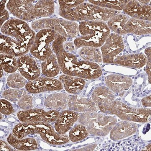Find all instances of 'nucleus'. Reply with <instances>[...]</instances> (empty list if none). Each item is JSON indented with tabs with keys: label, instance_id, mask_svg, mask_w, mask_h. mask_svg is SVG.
I'll return each mask as SVG.
<instances>
[{
	"label": "nucleus",
	"instance_id": "nucleus-1",
	"mask_svg": "<svg viewBox=\"0 0 151 151\" xmlns=\"http://www.w3.org/2000/svg\"><path fill=\"white\" fill-rule=\"evenodd\" d=\"M1 29L2 34L0 36L1 53L19 57L30 51L36 35L26 22L19 19H10Z\"/></svg>",
	"mask_w": 151,
	"mask_h": 151
},
{
	"label": "nucleus",
	"instance_id": "nucleus-29",
	"mask_svg": "<svg viewBox=\"0 0 151 151\" xmlns=\"http://www.w3.org/2000/svg\"><path fill=\"white\" fill-rule=\"evenodd\" d=\"M78 52L83 60L95 63L103 61L102 54L98 47H83L80 48Z\"/></svg>",
	"mask_w": 151,
	"mask_h": 151
},
{
	"label": "nucleus",
	"instance_id": "nucleus-26",
	"mask_svg": "<svg viewBox=\"0 0 151 151\" xmlns=\"http://www.w3.org/2000/svg\"><path fill=\"white\" fill-rule=\"evenodd\" d=\"M130 18L123 14H119L108 21V27L115 33L123 35L128 33L126 25Z\"/></svg>",
	"mask_w": 151,
	"mask_h": 151
},
{
	"label": "nucleus",
	"instance_id": "nucleus-43",
	"mask_svg": "<svg viewBox=\"0 0 151 151\" xmlns=\"http://www.w3.org/2000/svg\"><path fill=\"white\" fill-rule=\"evenodd\" d=\"M96 146H97L96 145H91L86 146L83 148L76 150V151H92L95 149Z\"/></svg>",
	"mask_w": 151,
	"mask_h": 151
},
{
	"label": "nucleus",
	"instance_id": "nucleus-13",
	"mask_svg": "<svg viewBox=\"0 0 151 151\" xmlns=\"http://www.w3.org/2000/svg\"><path fill=\"white\" fill-rule=\"evenodd\" d=\"M17 63L18 70L29 81L35 80L40 77V70L35 60L29 55L19 57Z\"/></svg>",
	"mask_w": 151,
	"mask_h": 151
},
{
	"label": "nucleus",
	"instance_id": "nucleus-30",
	"mask_svg": "<svg viewBox=\"0 0 151 151\" xmlns=\"http://www.w3.org/2000/svg\"><path fill=\"white\" fill-rule=\"evenodd\" d=\"M129 1V0H89V2L94 5L98 6L100 7L119 11L122 10L124 9V7Z\"/></svg>",
	"mask_w": 151,
	"mask_h": 151
},
{
	"label": "nucleus",
	"instance_id": "nucleus-36",
	"mask_svg": "<svg viewBox=\"0 0 151 151\" xmlns=\"http://www.w3.org/2000/svg\"><path fill=\"white\" fill-rule=\"evenodd\" d=\"M84 0H60L58 1L59 9H71L84 3Z\"/></svg>",
	"mask_w": 151,
	"mask_h": 151
},
{
	"label": "nucleus",
	"instance_id": "nucleus-35",
	"mask_svg": "<svg viewBox=\"0 0 151 151\" xmlns=\"http://www.w3.org/2000/svg\"><path fill=\"white\" fill-rule=\"evenodd\" d=\"M33 97L30 94H26L18 101V105L23 110L33 109Z\"/></svg>",
	"mask_w": 151,
	"mask_h": 151
},
{
	"label": "nucleus",
	"instance_id": "nucleus-6",
	"mask_svg": "<svg viewBox=\"0 0 151 151\" xmlns=\"http://www.w3.org/2000/svg\"><path fill=\"white\" fill-rule=\"evenodd\" d=\"M60 68L65 75L87 79L91 67V62L86 60H78L72 53L65 51L62 48L55 53Z\"/></svg>",
	"mask_w": 151,
	"mask_h": 151
},
{
	"label": "nucleus",
	"instance_id": "nucleus-34",
	"mask_svg": "<svg viewBox=\"0 0 151 151\" xmlns=\"http://www.w3.org/2000/svg\"><path fill=\"white\" fill-rule=\"evenodd\" d=\"M26 94H27V92L24 89L12 88L4 91L2 96L5 99L10 102H15L18 101Z\"/></svg>",
	"mask_w": 151,
	"mask_h": 151
},
{
	"label": "nucleus",
	"instance_id": "nucleus-4",
	"mask_svg": "<svg viewBox=\"0 0 151 151\" xmlns=\"http://www.w3.org/2000/svg\"><path fill=\"white\" fill-rule=\"evenodd\" d=\"M78 30L82 36L76 39L73 42L76 49L85 46L100 47L110 33L107 24L91 21L81 22Z\"/></svg>",
	"mask_w": 151,
	"mask_h": 151
},
{
	"label": "nucleus",
	"instance_id": "nucleus-14",
	"mask_svg": "<svg viewBox=\"0 0 151 151\" xmlns=\"http://www.w3.org/2000/svg\"><path fill=\"white\" fill-rule=\"evenodd\" d=\"M151 6L138 1H129L125 6L124 12L132 18L151 22Z\"/></svg>",
	"mask_w": 151,
	"mask_h": 151
},
{
	"label": "nucleus",
	"instance_id": "nucleus-25",
	"mask_svg": "<svg viewBox=\"0 0 151 151\" xmlns=\"http://www.w3.org/2000/svg\"><path fill=\"white\" fill-rule=\"evenodd\" d=\"M42 73L46 77L53 78L58 75L60 68L56 55L52 53L41 63Z\"/></svg>",
	"mask_w": 151,
	"mask_h": 151
},
{
	"label": "nucleus",
	"instance_id": "nucleus-15",
	"mask_svg": "<svg viewBox=\"0 0 151 151\" xmlns=\"http://www.w3.org/2000/svg\"><path fill=\"white\" fill-rule=\"evenodd\" d=\"M113 92L108 87L104 86L97 87L93 90L92 100L103 113H105L115 100V95Z\"/></svg>",
	"mask_w": 151,
	"mask_h": 151
},
{
	"label": "nucleus",
	"instance_id": "nucleus-11",
	"mask_svg": "<svg viewBox=\"0 0 151 151\" xmlns=\"http://www.w3.org/2000/svg\"><path fill=\"white\" fill-rule=\"evenodd\" d=\"M124 45L122 36L113 33L108 35L101 47L103 61L104 63H113V60L123 51Z\"/></svg>",
	"mask_w": 151,
	"mask_h": 151
},
{
	"label": "nucleus",
	"instance_id": "nucleus-31",
	"mask_svg": "<svg viewBox=\"0 0 151 151\" xmlns=\"http://www.w3.org/2000/svg\"><path fill=\"white\" fill-rule=\"evenodd\" d=\"M1 66L6 73H14L18 69V60L10 55L1 53Z\"/></svg>",
	"mask_w": 151,
	"mask_h": 151
},
{
	"label": "nucleus",
	"instance_id": "nucleus-5",
	"mask_svg": "<svg viewBox=\"0 0 151 151\" xmlns=\"http://www.w3.org/2000/svg\"><path fill=\"white\" fill-rule=\"evenodd\" d=\"M78 121L86 127L89 134L104 137L111 132L117 120L113 116L90 112L81 114Z\"/></svg>",
	"mask_w": 151,
	"mask_h": 151
},
{
	"label": "nucleus",
	"instance_id": "nucleus-46",
	"mask_svg": "<svg viewBox=\"0 0 151 151\" xmlns=\"http://www.w3.org/2000/svg\"><path fill=\"white\" fill-rule=\"evenodd\" d=\"M139 2L142 3V4H147L148 3L150 2V1H138Z\"/></svg>",
	"mask_w": 151,
	"mask_h": 151
},
{
	"label": "nucleus",
	"instance_id": "nucleus-12",
	"mask_svg": "<svg viewBox=\"0 0 151 151\" xmlns=\"http://www.w3.org/2000/svg\"><path fill=\"white\" fill-rule=\"evenodd\" d=\"M26 90L32 94H38L47 91L63 89V86L59 80L52 78L41 76L35 80L29 81L25 86Z\"/></svg>",
	"mask_w": 151,
	"mask_h": 151
},
{
	"label": "nucleus",
	"instance_id": "nucleus-18",
	"mask_svg": "<svg viewBox=\"0 0 151 151\" xmlns=\"http://www.w3.org/2000/svg\"><path fill=\"white\" fill-rule=\"evenodd\" d=\"M105 82L111 91L115 93H120L129 89L132 86L133 80L126 76L112 74L105 77Z\"/></svg>",
	"mask_w": 151,
	"mask_h": 151
},
{
	"label": "nucleus",
	"instance_id": "nucleus-7",
	"mask_svg": "<svg viewBox=\"0 0 151 151\" xmlns=\"http://www.w3.org/2000/svg\"><path fill=\"white\" fill-rule=\"evenodd\" d=\"M31 28L34 30L50 29L66 38H73L79 36L78 24L75 22L58 18H44L33 22Z\"/></svg>",
	"mask_w": 151,
	"mask_h": 151
},
{
	"label": "nucleus",
	"instance_id": "nucleus-3",
	"mask_svg": "<svg viewBox=\"0 0 151 151\" xmlns=\"http://www.w3.org/2000/svg\"><path fill=\"white\" fill-rule=\"evenodd\" d=\"M120 14L119 11L100 7L91 3H83L71 9H59L60 16L71 21H108Z\"/></svg>",
	"mask_w": 151,
	"mask_h": 151
},
{
	"label": "nucleus",
	"instance_id": "nucleus-37",
	"mask_svg": "<svg viewBox=\"0 0 151 151\" xmlns=\"http://www.w3.org/2000/svg\"><path fill=\"white\" fill-rule=\"evenodd\" d=\"M0 102H1L0 111L1 113L4 115H9L14 112L12 105L10 101L6 99H1Z\"/></svg>",
	"mask_w": 151,
	"mask_h": 151
},
{
	"label": "nucleus",
	"instance_id": "nucleus-8",
	"mask_svg": "<svg viewBox=\"0 0 151 151\" xmlns=\"http://www.w3.org/2000/svg\"><path fill=\"white\" fill-rule=\"evenodd\" d=\"M63 37L52 30H40L36 35L34 42L30 50L31 54L39 60L44 61L53 53V42Z\"/></svg>",
	"mask_w": 151,
	"mask_h": 151
},
{
	"label": "nucleus",
	"instance_id": "nucleus-45",
	"mask_svg": "<svg viewBox=\"0 0 151 151\" xmlns=\"http://www.w3.org/2000/svg\"><path fill=\"white\" fill-rule=\"evenodd\" d=\"M143 151H151V144L148 145L147 146L144 147L143 149Z\"/></svg>",
	"mask_w": 151,
	"mask_h": 151
},
{
	"label": "nucleus",
	"instance_id": "nucleus-17",
	"mask_svg": "<svg viewBox=\"0 0 151 151\" xmlns=\"http://www.w3.org/2000/svg\"><path fill=\"white\" fill-rule=\"evenodd\" d=\"M68 107L70 110L77 113L97 112L99 110L98 106L92 99L85 98L79 95L70 96Z\"/></svg>",
	"mask_w": 151,
	"mask_h": 151
},
{
	"label": "nucleus",
	"instance_id": "nucleus-40",
	"mask_svg": "<svg viewBox=\"0 0 151 151\" xmlns=\"http://www.w3.org/2000/svg\"><path fill=\"white\" fill-rule=\"evenodd\" d=\"M1 151H14L13 147L8 142L7 143L5 141L1 140L0 142Z\"/></svg>",
	"mask_w": 151,
	"mask_h": 151
},
{
	"label": "nucleus",
	"instance_id": "nucleus-28",
	"mask_svg": "<svg viewBox=\"0 0 151 151\" xmlns=\"http://www.w3.org/2000/svg\"><path fill=\"white\" fill-rule=\"evenodd\" d=\"M37 128V122H22L14 127L12 134L17 139H24L28 135L36 134Z\"/></svg>",
	"mask_w": 151,
	"mask_h": 151
},
{
	"label": "nucleus",
	"instance_id": "nucleus-10",
	"mask_svg": "<svg viewBox=\"0 0 151 151\" xmlns=\"http://www.w3.org/2000/svg\"><path fill=\"white\" fill-rule=\"evenodd\" d=\"M60 112L57 110L45 111L42 109H32L23 110L17 113V117L22 122H43L50 123L55 122Z\"/></svg>",
	"mask_w": 151,
	"mask_h": 151
},
{
	"label": "nucleus",
	"instance_id": "nucleus-32",
	"mask_svg": "<svg viewBox=\"0 0 151 151\" xmlns=\"http://www.w3.org/2000/svg\"><path fill=\"white\" fill-rule=\"evenodd\" d=\"M89 135V132L86 127L80 124L70 130L69 133V138L71 142H77L84 139Z\"/></svg>",
	"mask_w": 151,
	"mask_h": 151
},
{
	"label": "nucleus",
	"instance_id": "nucleus-21",
	"mask_svg": "<svg viewBox=\"0 0 151 151\" xmlns=\"http://www.w3.org/2000/svg\"><path fill=\"white\" fill-rule=\"evenodd\" d=\"M70 97L67 93H53L49 95L45 100V106L52 110L64 111L68 107Z\"/></svg>",
	"mask_w": 151,
	"mask_h": 151
},
{
	"label": "nucleus",
	"instance_id": "nucleus-42",
	"mask_svg": "<svg viewBox=\"0 0 151 151\" xmlns=\"http://www.w3.org/2000/svg\"><path fill=\"white\" fill-rule=\"evenodd\" d=\"M142 102L143 107L145 108L151 107V95L143 98Z\"/></svg>",
	"mask_w": 151,
	"mask_h": 151
},
{
	"label": "nucleus",
	"instance_id": "nucleus-33",
	"mask_svg": "<svg viewBox=\"0 0 151 151\" xmlns=\"http://www.w3.org/2000/svg\"><path fill=\"white\" fill-rule=\"evenodd\" d=\"M27 80L21 73H11L7 80L8 85L13 89H20L26 86Z\"/></svg>",
	"mask_w": 151,
	"mask_h": 151
},
{
	"label": "nucleus",
	"instance_id": "nucleus-24",
	"mask_svg": "<svg viewBox=\"0 0 151 151\" xmlns=\"http://www.w3.org/2000/svg\"><path fill=\"white\" fill-rule=\"evenodd\" d=\"M8 142L13 147L19 150L32 151L36 150L38 147L37 142L32 138L17 139L12 134H10L7 138Z\"/></svg>",
	"mask_w": 151,
	"mask_h": 151
},
{
	"label": "nucleus",
	"instance_id": "nucleus-2",
	"mask_svg": "<svg viewBox=\"0 0 151 151\" xmlns=\"http://www.w3.org/2000/svg\"><path fill=\"white\" fill-rule=\"evenodd\" d=\"M6 7L11 14L24 21L46 17L54 13L52 0L9 1Z\"/></svg>",
	"mask_w": 151,
	"mask_h": 151
},
{
	"label": "nucleus",
	"instance_id": "nucleus-22",
	"mask_svg": "<svg viewBox=\"0 0 151 151\" xmlns=\"http://www.w3.org/2000/svg\"><path fill=\"white\" fill-rule=\"evenodd\" d=\"M59 80L63 85L65 91L69 94H76L82 91L86 84L83 78L67 75L60 76Z\"/></svg>",
	"mask_w": 151,
	"mask_h": 151
},
{
	"label": "nucleus",
	"instance_id": "nucleus-19",
	"mask_svg": "<svg viewBox=\"0 0 151 151\" xmlns=\"http://www.w3.org/2000/svg\"><path fill=\"white\" fill-rule=\"evenodd\" d=\"M137 125L133 122L123 121L116 124L110 132V138L113 140L122 139L134 134Z\"/></svg>",
	"mask_w": 151,
	"mask_h": 151
},
{
	"label": "nucleus",
	"instance_id": "nucleus-44",
	"mask_svg": "<svg viewBox=\"0 0 151 151\" xmlns=\"http://www.w3.org/2000/svg\"><path fill=\"white\" fill-rule=\"evenodd\" d=\"M6 1H1V12L5 9V4Z\"/></svg>",
	"mask_w": 151,
	"mask_h": 151
},
{
	"label": "nucleus",
	"instance_id": "nucleus-27",
	"mask_svg": "<svg viewBox=\"0 0 151 151\" xmlns=\"http://www.w3.org/2000/svg\"><path fill=\"white\" fill-rule=\"evenodd\" d=\"M40 135L44 141L50 145H64L70 141L69 137L58 133L55 130L53 127L44 133H41Z\"/></svg>",
	"mask_w": 151,
	"mask_h": 151
},
{
	"label": "nucleus",
	"instance_id": "nucleus-16",
	"mask_svg": "<svg viewBox=\"0 0 151 151\" xmlns=\"http://www.w3.org/2000/svg\"><path fill=\"white\" fill-rule=\"evenodd\" d=\"M79 114L72 110H64L60 113L55 124V129L58 133L65 134L78 120Z\"/></svg>",
	"mask_w": 151,
	"mask_h": 151
},
{
	"label": "nucleus",
	"instance_id": "nucleus-9",
	"mask_svg": "<svg viewBox=\"0 0 151 151\" xmlns=\"http://www.w3.org/2000/svg\"><path fill=\"white\" fill-rule=\"evenodd\" d=\"M105 113L116 115L123 121L146 123L151 121V109L134 108L124 103L114 100Z\"/></svg>",
	"mask_w": 151,
	"mask_h": 151
},
{
	"label": "nucleus",
	"instance_id": "nucleus-20",
	"mask_svg": "<svg viewBox=\"0 0 151 151\" xmlns=\"http://www.w3.org/2000/svg\"><path fill=\"white\" fill-rule=\"evenodd\" d=\"M147 57L142 54L125 55L116 56L113 60V63L124 66L141 68L147 63Z\"/></svg>",
	"mask_w": 151,
	"mask_h": 151
},
{
	"label": "nucleus",
	"instance_id": "nucleus-38",
	"mask_svg": "<svg viewBox=\"0 0 151 151\" xmlns=\"http://www.w3.org/2000/svg\"><path fill=\"white\" fill-rule=\"evenodd\" d=\"M145 52L147 59L146 71L147 74L148 76L149 82L150 83H151V47H148V48L146 49Z\"/></svg>",
	"mask_w": 151,
	"mask_h": 151
},
{
	"label": "nucleus",
	"instance_id": "nucleus-41",
	"mask_svg": "<svg viewBox=\"0 0 151 151\" xmlns=\"http://www.w3.org/2000/svg\"><path fill=\"white\" fill-rule=\"evenodd\" d=\"M63 48L67 52L72 51L76 49L75 45L72 42H68L63 44Z\"/></svg>",
	"mask_w": 151,
	"mask_h": 151
},
{
	"label": "nucleus",
	"instance_id": "nucleus-23",
	"mask_svg": "<svg viewBox=\"0 0 151 151\" xmlns=\"http://www.w3.org/2000/svg\"><path fill=\"white\" fill-rule=\"evenodd\" d=\"M127 33L137 35L151 33V22L130 18L126 25Z\"/></svg>",
	"mask_w": 151,
	"mask_h": 151
},
{
	"label": "nucleus",
	"instance_id": "nucleus-39",
	"mask_svg": "<svg viewBox=\"0 0 151 151\" xmlns=\"http://www.w3.org/2000/svg\"><path fill=\"white\" fill-rule=\"evenodd\" d=\"M9 19V14L8 12L6 9L4 10L1 12V27L3 24L7 21Z\"/></svg>",
	"mask_w": 151,
	"mask_h": 151
},
{
	"label": "nucleus",
	"instance_id": "nucleus-47",
	"mask_svg": "<svg viewBox=\"0 0 151 151\" xmlns=\"http://www.w3.org/2000/svg\"><path fill=\"white\" fill-rule=\"evenodd\" d=\"M3 74V69L1 66V78L2 77Z\"/></svg>",
	"mask_w": 151,
	"mask_h": 151
}]
</instances>
